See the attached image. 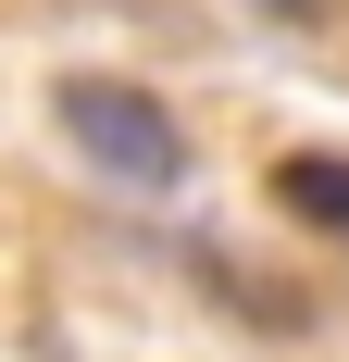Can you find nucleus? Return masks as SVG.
<instances>
[{
  "mask_svg": "<svg viewBox=\"0 0 349 362\" xmlns=\"http://www.w3.org/2000/svg\"><path fill=\"white\" fill-rule=\"evenodd\" d=\"M50 112H63V138L88 150L112 187H150V200H162V187H187V125H174L150 88H125V75H63V88H50Z\"/></svg>",
  "mask_w": 349,
  "mask_h": 362,
  "instance_id": "1",
  "label": "nucleus"
},
{
  "mask_svg": "<svg viewBox=\"0 0 349 362\" xmlns=\"http://www.w3.org/2000/svg\"><path fill=\"white\" fill-rule=\"evenodd\" d=\"M275 213L349 238V150H287V163H275Z\"/></svg>",
  "mask_w": 349,
  "mask_h": 362,
  "instance_id": "2",
  "label": "nucleus"
},
{
  "mask_svg": "<svg viewBox=\"0 0 349 362\" xmlns=\"http://www.w3.org/2000/svg\"><path fill=\"white\" fill-rule=\"evenodd\" d=\"M262 25H324V0H249Z\"/></svg>",
  "mask_w": 349,
  "mask_h": 362,
  "instance_id": "3",
  "label": "nucleus"
}]
</instances>
